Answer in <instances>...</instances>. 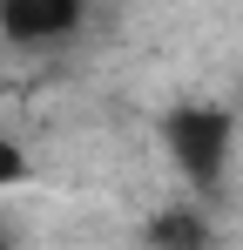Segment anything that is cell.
Wrapping results in <instances>:
<instances>
[{"label":"cell","mask_w":243,"mask_h":250,"mask_svg":"<svg viewBox=\"0 0 243 250\" xmlns=\"http://www.w3.org/2000/svg\"><path fill=\"white\" fill-rule=\"evenodd\" d=\"M169 156L196 189H216L230 169V115L223 108H176L169 115Z\"/></svg>","instance_id":"cell-1"},{"label":"cell","mask_w":243,"mask_h":250,"mask_svg":"<svg viewBox=\"0 0 243 250\" xmlns=\"http://www.w3.org/2000/svg\"><path fill=\"white\" fill-rule=\"evenodd\" d=\"M81 27V0H0V34L20 47L61 41Z\"/></svg>","instance_id":"cell-2"},{"label":"cell","mask_w":243,"mask_h":250,"mask_svg":"<svg viewBox=\"0 0 243 250\" xmlns=\"http://www.w3.org/2000/svg\"><path fill=\"white\" fill-rule=\"evenodd\" d=\"M149 244H156V250H202V244H209V223H202L196 209H156Z\"/></svg>","instance_id":"cell-3"},{"label":"cell","mask_w":243,"mask_h":250,"mask_svg":"<svg viewBox=\"0 0 243 250\" xmlns=\"http://www.w3.org/2000/svg\"><path fill=\"white\" fill-rule=\"evenodd\" d=\"M20 176H27V156H20V149L0 135V189H7V183H20Z\"/></svg>","instance_id":"cell-4"}]
</instances>
